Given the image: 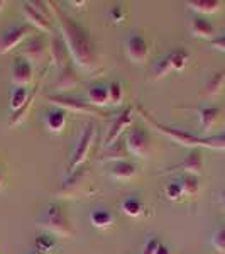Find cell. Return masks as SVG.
<instances>
[{
	"label": "cell",
	"mask_w": 225,
	"mask_h": 254,
	"mask_svg": "<svg viewBox=\"0 0 225 254\" xmlns=\"http://www.w3.org/2000/svg\"><path fill=\"white\" fill-rule=\"evenodd\" d=\"M210 46L217 49V51H222L225 53V32H222V34L215 36L214 39L210 41Z\"/></svg>",
	"instance_id": "8d00e7d4"
},
{
	"label": "cell",
	"mask_w": 225,
	"mask_h": 254,
	"mask_svg": "<svg viewBox=\"0 0 225 254\" xmlns=\"http://www.w3.org/2000/svg\"><path fill=\"white\" fill-rule=\"evenodd\" d=\"M156 254H171V249L168 248L166 244H163V243H161V246H159V248H158Z\"/></svg>",
	"instance_id": "74e56055"
},
{
	"label": "cell",
	"mask_w": 225,
	"mask_h": 254,
	"mask_svg": "<svg viewBox=\"0 0 225 254\" xmlns=\"http://www.w3.org/2000/svg\"><path fill=\"white\" fill-rule=\"evenodd\" d=\"M31 32L29 26L26 24H15V26L9 27L2 36H0V55H7L14 48H17L24 39L27 38V34Z\"/></svg>",
	"instance_id": "52a82bcc"
},
{
	"label": "cell",
	"mask_w": 225,
	"mask_h": 254,
	"mask_svg": "<svg viewBox=\"0 0 225 254\" xmlns=\"http://www.w3.org/2000/svg\"><path fill=\"white\" fill-rule=\"evenodd\" d=\"M93 191V180L90 178V173L87 170H80V171H75L71 176L68 178V182L63 183L61 187L59 193L71 198V196H85V195H90Z\"/></svg>",
	"instance_id": "277c9868"
},
{
	"label": "cell",
	"mask_w": 225,
	"mask_h": 254,
	"mask_svg": "<svg viewBox=\"0 0 225 254\" xmlns=\"http://www.w3.org/2000/svg\"><path fill=\"white\" fill-rule=\"evenodd\" d=\"M110 19H112L115 24L124 22V19H125V10H124V7H122V5H113L112 9H110Z\"/></svg>",
	"instance_id": "d590c367"
},
{
	"label": "cell",
	"mask_w": 225,
	"mask_h": 254,
	"mask_svg": "<svg viewBox=\"0 0 225 254\" xmlns=\"http://www.w3.org/2000/svg\"><path fill=\"white\" fill-rule=\"evenodd\" d=\"M179 183H181V188H183V193L188 195V196H195L198 195L200 191V182H198V176H193V175H185L179 178Z\"/></svg>",
	"instance_id": "d4e9b609"
},
{
	"label": "cell",
	"mask_w": 225,
	"mask_h": 254,
	"mask_svg": "<svg viewBox=\"0 0 225 254\" xmlns=\"http://www.w3.org/2000/svg\"><path fill=\"white\" fill-rule=\"evenodd\" d=\"M87 100L92 107H104V105L110 104L109 100V85L104 83H93L87 92Z\"/></svg>",
	"instance_id": "e0dca14e"
},
{
	"label": "cell",
	"mask_w": 225,
	"mask_h": 254,
	"mask_svg": "<svg viewBox=\"0 0 225 254\" xmlns=\"http://www.w3.org/2000/svg\"><path fill=\"white\" fill-rule=\"evenodd\" d=\"M46 100H49L51 104H55L56 107L59 109H66V110H73V112H81V114H93V116L104 117V114L98 109L92 107L88 102H81L78 98H71L66 95H46Z\"/></svg>",
	"instance_id": "8992f818"
},
{
	"label": "cell",
	"mask_w": 225,
	"mask_h": 254,
	"mask_svg": "<svg viewBox=\"0 0 225 254\" xmlns=\"http://www.w3.org/2000/svg\"><path fill=\"white\" fill-rule=\"evenodd\" d=\"M122 98H124V90H122L120 81L113 80L109 83V100L112 105H120Z\"/></svg>",
	"instance_id": "f546056e"
},
{
	"label": "cell",
	"mask_w": 225,
	"mask_h": 254,
	"mask_svg": "<svg viewBox=\"0 0 225 254\" xmlns=\"http://www.w3.org/2000/svg\"><path fill=\"white\" fill-rule=\"evenodd\" d=\"M159 246H161V241L156 239V237H149L146 241L144 248H142V254H156Z\"/></svg>",
	"instance_id": "e575fe53"
},
{
	"label": "cell",
	"mask_w": 225,
	"mask_h": 254,
	"mask_svg": "<svg viewBox=\"0 0 225 254\" xmlns=\"http://www.w3.org/2000/svg\"><path fill=\"white\" fill-rule=\"evenodd\" d=\"M207 147H210V149L225 151V132L217 134V136H208L207 137Z\"/></svg>",
	"instance_id": "836d02e7"
},
{
	"label": "cell",
	"mask_w": 225,
	"mask_h": 254,
	"mask_svg": "<svg viewBox=\"0 0 225 254\" xmlns=\"http://www.w3.org/2000/svg\"><path fill=\"white\" fill-rule=\"evenodd\" d=\"M195 110H196V114H198L200 127H202V130L207 134L208 130L215 126V122L219 121L220 109L215 107V105H200V107H196Z\"/></svg>",
	"instance_id": "9a60e30c"
},
{
	"label": "cell",
	"mask_w": 225,
	"mask_h": 254,
	"mask_svg": "<svg viewBox=\"0 0 225 254\" xmlns=\"http://www.w3.org/2000/svg\"><path fill=\"white\" fill-rule=\"evenodd\" d=\"M38 227L44 229L51 236L71 237L73 232H75L71 224H69V220L66 219V215L61 210V207L56 205V203H51V205L44 208V212L38 219Z\"/></svg>",
	"instance_id": "7a4b0ae2"
},
{
	"label": "cell",
	"mask_w": 225,
	"mask_h": 254,
	"mask_svg": "<svg viewBox=\"0 0 225 254\" xmlns=\"http://www.w3.org/2000/svg\"><path fill=\"white\" fill-rule=\"evenodd\" d=\"M120 210L129 217H141V215H144L146 205L137 195H127L122 198Z\"/></svg>",
	"instance_id": "ffe728a7"
},
{
	"label": "cell",
	"mask_w": 225,
	"mask_h": 254,
	"mask_svg": "<svg viewBox=\"0 0 225 254\" xmlns=\"http://www.w3.org/2000/svg\"><path fill=\"white\" fill-rule=\"evenodd\" d=\"M139 114L142 116L146 122H149L151 126H154L159 132H163L165 136H168L169 139H173L174 142H178V144L181 146H186V147H207V137H200V136H195V134L191 132H186V130L183 129H176V127H169V126H165V124H159V122L151 116L149 112H146L144 109L139 105L137 107Z\"/></svg>",
	"instance_id": "3957f363"
},
{
	"label": "cell",
	"mask_w": 225,
	"mask_h": 254,
	"mask_svg": "<svg viewBox=\"0 0 225 254\" xmlns=\"http://www.w3.org/2000/svg\"><path fill=\"white\" fill-rule=\"evenodd\" d=\"M125 53H127L129 60L136 64H142L147 60L149 55V46L147 41L137 32H132L127 39H125Z\"/></svg>",
	"instance_id": "ba28073f"
},
{
	"label": "cell",
	"mask_w": 225,
	"mask_h": 254,
	"mask_svg": "<svg viewBox=\"0 0 225 254\" xmlns=\"http://www.w3.org/2000/svg\"><path fill=\"white\" fill-rule=\"evenodd\" d=\"M46 51H48L46 39H44L43 36H39V38H32L29 43H27V46L22 51V55L26 56V60L31 61V60H41V58H44Z\"/></svg>",
	"instance_id": "7402d4cb"
},
{
	"label": "cell",
	"mask_w": 225,
	"mask_h": 254,
	"mask_svg": "<svg viewBox=\"0 0 225 254\" xmlns=\"http://www.w3.org/2000/svg\"><path fill=\"white\" fill-rule=\"evenodd\" d=\"M219 202H220V205H222L225 208V190H222L219 193Z\"/></svg>",
	"instance_id": "f35d334b"
},
{
	"label": "cell",
	"mask_w": 225,
	"mask_h": 254,
	"mask_svg": "<svg viewBox=\"0 0 225 254\" xmlns=\"http://www.w3.org/2000/svg\"><path fill=\"white\" fill-rule=\"evenodd\" d=\"M224 81H225V69L208 75L205 78V81H203V87H202L203 95H205V97L219 95L220 90H222V87H224Z\"/></svg>",
	"instance_id": "d6986e66"
},
{
	"label": "cell",
	"mask_w": 225,
	"mask_h": 254,
	"mask_svg": "<svg viewBox=\"0 0 225 254\" xmlns=\"http://www.w3.org/2000/svg\"><path fill=\"white\" fill-rule=\"evenodd\" d=\"M36 248L41 254H51L56 249V239L51 234H41L36 237Z\"/></svg>",
	"instance_id": "4316f807"
},
{
	"label": "cell",
	"mask_w": 225,
	"mask_h": 254,
	"mask_svg": "<svg viewBox=\"0 0 225 254\" xmlns=\"http://www.w3.org/2000/svg\"><path fill=\"white\" fill-rule=\"evenodd\" d=\"M186 171V175H193V176H198L202 173L203 170V158H202V153L198 149L191 151V154L188 158H185V161H181L179 165L169 168V170L163 171V173H168V171Z\"/></svg>",
	"instance_id": "4fadbf2b"
},
{
	"label": "cell",
	"mask_w": 225,
	"mask_h": 254,
	"mask_svg": "<svg viewBox=\"0 0 225 254\" xmlns=\"http://www.w3.org/2000/svg\"><path fill=\"white\" fill-rule=\"evenodd\" d=\"M186 5L193 12H196L200 17H203V15L219 12L220 7H222V2L220 0H190V2H186Z\"/></svg>",
	"instance_id": "44dd1931"
},
{
	"label": "cell",
	"mask_w": 225,
	"mask_h": 254,
	"mask_svg": "<svg viewBox=\"0 0 225 254\" xmlns=\"http://www.w3.org/2000/svg\"><path fill=\"white\" fill-rule=\"evenodd\" d=\"M3 185V175H2V171H0V188H2Z\"/></svg>",
	"instance_id": "ab89813d"
},
{
	"label": "cell",
	"mask_w": 225,
	"mask_h": 254,
	"mask_svg": "<svg viewBox=\"0 0 225 254\" xmlns=\"http://www.w3.org/2000/svg\"><path fill=\"white\" fill-rule=\"evenodd\" d=\"M53 60L56 61V63L59 64H64V58H66V44H64V41L61 39H53Z\"/></svg>",
	"instance_id": "1f68e13d"
},
{
	"label": "cell",
	"mask_w": 225,
	"mask_h": 254,
	"mask_svg": "<svg viewBox=\"0 0 225 254\" xmlns=\"http://www.w3.org/2000/svg\"><path fill=\"white\" fill-rule=\"evenodd\" d=\"M93 142V127L92 124H87L81 132V136L76 141V146L73 149L71 156H69V165H68V176H71L75 171H78V168L81 166V163L87 159L90 147H92Z\"/></svg>",
	"instance_id": "5b68a950"
},
{
	"label": "cell",
	"mask_w": 225,
	"mask_h": 254,
	"mask_svg": "<svg viewBox=\"0 0 225 254\" xmlns=\"http://www.w3.org/2000/svg\"><path fill=\"white\" fill-rule=\"evenodd\" d=\"M31 254H41V253H38V251H32Z\"/></svg>",
	"instance_id": "b9f144b4"
},
{
	"label": "cell",
	"mask_w": 225,
	"mask_h": 254,
	"mask_svg": "<svg viewBox=\"0 0 225 254\" xmlns=\"http://www.w3.org/2000/svg\"><path fill=\"white\" fill-rule=\"evenodd\" d=\"M190 31L195 38H202V39H208V41H212L215 38L214 24H212L210 20H207L205 17H200V15H196V17L191 19Z\"/></svg>",
	"instance_id": "2e32d148"
},
{
	"label": "cell",
	"mask_w": 225,
	"mask_h": 254,
	"mask_svg": "<svg viewBox=\"0 0 225 254\" xmlns=\"http://www.w3.org/2000/svg\"><path fill=\"white\" fill-rule=\"evenodd\" d=\"M76 81H78V78H76V75L71 71V69H68V68H66V69L63 71V75L59 76L58 87H59V88H66V90H69V88L75 87Z\"/></svg>",
	"instance_id": "d6a6232c"
},
{
	"label": "cell",
	"mask_w": 225,
	"mask_h": 254,
	"mask_svg": "<svg viewBox=\"0 0 225 254\" xmlns=\"http://www.w3.org/2000/svg\"><path fill=\"white\" fill-rule=\"evenodd\" d=\"M165 195L168 200H173V202H178V200H181V196H185L179 180H173V182L168 183L165 187Z\"/></svg>",
	"instance_id": "f1b7e54d"
},
{
	"label": "cell",
	"mask_w": 225,
	"mask_h": 254,
	"mask_svg": "<svg viewBox=\"0 0 225 254\" xmlns=\"http://www.w3.org/2000/svg\"><path fill=\"white\" fill-rule=\"evenodd\" d=\"M44 126H46V129L49 132L59 134L61 130L64 129V126H66V110L59 109V107L48 110V112L44 114Z\"/></svg>",
	"instance_id": "5bb4252c"
},
{
	"label": "cell",
	"mask_w": 225,
	"mask_h": 254,
	"mask_svg": "<svg viewBox=\"0 0 225 254\" xmlns=\"http://www.w3.org/2000/svg\"><path fill=\"white\" fill-rule=\"evenodd\" d=\"M210 244L217 253L225 254V225H220L214 231L210 237Z\"/></svg>",
	"instance_id": "83f0119b"
},
{
	"label": "cell",
	"mask_w": 225,
	"mask_h": 254,
	"mask_svg": "<svg viewBox=\"0 0 225 254\" xmlns=\"http://www.w3.org/2000/svg\"><path fill=\"white\" fill-rule=\"evenodd\" d=\"M169 58H171V66H173V69L181 71L188 63V53L185 51V49L179 48V49H176V51L169 53Z\"/></svg>",
	"instance_id": "4dcf8cb0"
},
{
	"label": "cell",
	"mask_w": 225,
	"mask_h": 254,
	"mask_svg": "<svg viewBox=\"0 0 225 254\" xmlns=\"http://www.w3.org/2000/svg\"><path fill=\"white\" fill-rule=\"evenodd\" d=\"M29 98V92H27L26 87H15L10 92V110L12 112H20L24 107H26V102Z\"/></svg>",
	"instance_id": "cb8c5ba5"
},
{
	"label": "cell",
	"mask_w": 225,
	"mask_h": 254,
	"mask_svg": "<svg viewBox=\"0 0 225 254\" xmlns=\"http://www.w3.org/2000/svg\"><path fill=\"white\" fill-rule=\"evenodd\" d=\"M3 5H5V2H3V0H0V10L3 9Z\"/></svg>",
	"instance_id": "60d3db41"
},
{
	"label": "cell",
	"mask_w": 225,
	"mask_h": 254,
	"mask_svg": "<svg viewBox=\"0 0 225 254\" xmlns=\"http://www.w3.org/2000/svg\"><path fill=\"white\" fill-rule=\"evenodd\" d=\"M90 224L97 229H109L113 224V215L109 208H93L90 212Z\"/></svg>",
	"instance_id": "603a6c76"
},
{
	"label": "cell",
	"mask_w": 225,
	"mask_h": 254,
	"mask_svg": "<svg viewBox=\"0 0 225 254\" xmlns=\"http://www.w3.org/2000/svg\"><path fill=\"white\" fill-rule=\"evenodd\" d=\"M173 69V66H171V58L169 55H165L161 56V58H158L156 61H154L153 64V76L154 78H163V76H166L168 73Z\"/></svg>",
	"instance_id": "484cf974"
},
{
	"label": "cell",
	"mask_w": 225,
	"mask_h": 254,
	"mask_svg": "<svg viewBox=\"0 0 225 254\" xmlns=\"http://www.w3.org/2000/svg\"><path fill=\"white\" fill-rule=\"evenodd\" d=\"M132 116H134V110L132 107H125L122 110L118 116H115L112 122V127H110L107 137H105V144L107 146H112L113 142L120 137V134L124 132L125 129H129L130 124H132Z\"/></svg>",
	"instance_id": "8fae6325"
},
{
	"label": "cell",
	"mask_w": 225,
	"mask_h": 254,
	"mask_svg": "<svg viewBox=\"0 0 225 254\" xmlns=\"http://www.w3.org/2000/svg\"><path fill=\"white\" fill-rule=\"evenodd\" d=\"M136 173H137V166L130 161H125V159H118V161H115L110 166V176L115 180H120V182L130 180Z\"/></svg>",
	"instance_id": "ac0fdd59"
},
{
	"label": "cell",
	"mask_w": 225,
	"mask_h": 254,
	"mask_svg": "<svg viewBox=\"0 0 225 254\" xmlns=\"http://www.w3.org/2000/svg\"><path fill=\"white\" fill-rule=\"evenodd\" d=\"M32 80V64L26 58H15L12 63V81L15 87H27Z\"/></svg>",
	"instance_id": "7c38bea8"
},
{
	"label": "cell",
	"mask_w": 225,
	"mask_h": 254,
	"mask_svg": "<svg viewBox=\"0 0 225 254\" xmlns=\"http://www.w3.org/2000/svg\"><path fill=\"white\" fill-rule=\"evenodd\" d=\"M125 146L130 154L142 158L149 149V136L142 127H130L127 137H125Z\"/></svg>",
	"instance_id": "9c48e42d"
},
{
	"label": "cell",
	"mask_w": 225,
	"mask_h": 254,
	"mask_svg": "<svg viewBox=\"0 0 225 254\" xmlns=\"http://www.w3.org/2000/svg\"><path fill=\"white\" fill-rule=\"evenodd\" d=\"M22 15L26 20H29L32 26H36L39 31L49 32L51 31V17L43 9L38 7V2H27L22 3Z\"/></svg>",
	"instance_id": "30bf717a"
},
{
	"label": "cell",
	"mask_w": 225,
	"mask_h": 254,
	"mask_svg": "<svg viewBox=\"0 0 225 254\" xmlns=\"http://www.w3.org/2000/svg\"><path fill=\"white\" fill-rule=\"evenodd\" d=\"M51 10H55L56 15H58L61 31H63L64 44H66L69 55L75 60V63L83 69H87V71H95L97 53H95V44H93L90 34L71 17L64 15L58 7H51Z\"/></svg>",
	"instance_id": "6da1fadb"
}]
</instances>
